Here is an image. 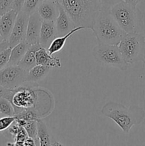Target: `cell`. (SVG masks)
<instances>
[{"mask_svg": "<svg viewBox=\"0 0 145 146\" xmlns=\"http://www.w3.org/2000/svg\"><path fill=\"white\" fill-rule=\"evenodd\" d=\"M110 11L115 21L126 34L140 32L142 16L136 7L122 1L111 7Z\"/></svg>", "mask_w": 145, "mask_h": 146, "instance_id": "cell-4", "label": "cell"}, {"mask_svg": "<svg viewBox=\"0 0 145 146\" xmlns=\"http://www.w3.org/2000/svg\"><path fill=\"white\" fill-rule=\"evenodd\" d=\"M41 1H44V0H41ZM49 1H61V0H49Z\"/></svg>", "mask_w": 145, "mask_h": 146, "instance_id": "cell-34", "label": "cell"}, {"mask_svg": "<svg viewBox=\"0 0 145 146\" xmlns=\"http://www.w3.org/2000/svg\"><path fill=\"white\" fill-rule=\"evenodd\" d=\"M118 46L128 65L145 62V38L140 32L127 34Z\"/></svg>", "mask_w": 145, "mask_h": 146, "instance_id": "cell-5", "label": "cell"}, {"mask_svg": "<svg viewBox=\"0 0 145 146\" xmlns=\"http://www.w3.org/2000/svg\"><path fill=\"white\" fill-rule=\"evenodd\" d=\"M3 41H4V39H3L2 37H1V34H0V43L2 42Z\"/></svg>", "mask_w": 145, "mask_h": 146, "instance_id": "cell-33", "label": "cell"}, {"mask_svg": "<svg viewBox=\"0 0 145 146\" xmlns=\"http://www.w3.org/2000/svg\"><path fill=\"white\" fill-rule=\"evenodd\" d=\"M92 31L98 43L114 45H118L127 34L112 17L110 8L102 7L95 19Z\"/></svg>", "mask_w": 145, "mask_h": 146, "instance_id": "cell-3", "label": "cell"}, {"mask_svg": "<svg viewBox=\"0 0 145 146\" xmlns=\"http://www.w3.org/2000/svg\"><path fill=\"white\" fill-rule=\"evenodd\" d=\"M123 1L128 3V4H131V5L133 6V7H136L137 4L141 1V0H123Z\"/></svg>", "mask_w": 145, "mask_h": 146, "instance_id": "cell-32", "label": "cell"}, {"mask_svg": "<svg viewBox=\"0 0 145 146\" xmlns=\"http://www.w3.org/2000/svg\"><path fill=\"white\" fill-rule=\"evenodd\" d=\"M0 115H1V113H0Z\"/></svg>", "mask_w": 145, "mask_h": 146, "instance_id": "cell-36", "label": "cell"}, {"mask_svg": "<svg viewBox=\"0 0 145 146\" xmlns=\"http://www.w3.org/2000/svg\"><path fill=\"white\" fill-rule=\"evenodd\" d=\"M122 1L123 0H100L102 7H106V8H111Z\"/></svg>", "mask_w": 145, "mask_h": 146, "instance_id": "cell-28", "label": "cell"}, {"mask_svg": "<svg viewBox=\"0 0 145 146\" xmlns=\"http://www.w3.org/2000/svg\"><path fill=\"white\" fill-rule=\"evenodd\" d=\"M0 17H1V16H0Z\"/></svg>", "mask_w": 145, "mask_h": 146, "instance_id": "cell-35", "label": "cell"}, {"mask_svg": "<svg viewBox=\"0 0 145 146\" xmlns=\"http://www.w3.org/2000/svg\"><path fill=\"white\" fill-rule=\"evenodd\" d=\"M30 46L31 45L25 40V41H23L21 42L18 43L15 46L11 48V54H10V58L8 65H18V64L21 61V60L22 59L24 56L25 55L26 52L28 48L30 47Z\"/></svg>", "mask_w": 145, "mask_h": 146, "instance_id": "cell-16", "label": "cell"}, {"mask_svg": "<svg viewBox=\"0 0 145 146\" xmlns=\"http://www.w3.org/2000/svg\"><path fill=\"white\" fill-rule=\"evenodd\" d=\"M36 60L37 65L49 66L51 68H60L61 67V59L58 57L53 56L48 53L46 48L41 47L36 52Z\"/></svg>", "mask_w": 145, "mask_h": 146, "instance_id": "cell-15", "label": "cell"}, {"mask_svg": "<svg viewBox=\"0 0 145 146\" xmlns=\"http://www.w3.org/2000/svg\"><path fill=\"white\" fill-rule=\"evenodd\" d=\"M24 1H25V0H14L12 9L15 10L17 12L21 11V9H22L23 5H24Z\"/></svg>", "mask_w": 145, "mask_h": 146, "instance_id": "cell-29", "label": "cell"}, {"mask_svg": "<svg viewBox=\"0 0 145 146\" xmlns=\"http://www.w3.org/2000/svg\"><path fill=\"white\" fill-rule=\"evenodd\" d=\"M60 2L75 27L92 30L102 8L100 0H61Z\"/></svg>", "mask_w": 145, "mask_h": 146, "instance_id": "cell-2", "label": "cell"}, {"mask_svg": "<svg viewBox=\"0 0 145 146\" xmlns=\"http://www.w3.org/2000/svg\"><path fill=\"white\" fill-rule=\"evenodd\" d=\"M41 45L39 44L31 45L26 52L25 55L21 60L18 64V66L24 69L29 71L31 68L35 66L36 64V52L41 48Z\"/></svg>", "mask_w": 145, "mask_h": 146, "instance_id": "cell-17", "label": "cell"}, {"mask_svg": "<svg viewBox=\"0 0 145 146\" xmlns=\"http://www.w3.org/2000/svg\"><path fill=\"white\" fill-rule=\"evenodd\" d=\"M58 15L55 19L57 36H62L75 28V25L60 1H57Z\"/></svg>", "mask_w": 145, "mask_h": 146, "instance_id": "cell-11", "label": "cell"}, {"mask_svg": "<svg viewBox=\"0 0 145 146\" xmlns=\"http://www.w3.org/2000/svg\"><path fill=\"white\" fill-rule=\"evenodd\" d=\"M40 2L41 0H25L21 11L28 14V16L31 15L33 13L37 11Z\"/></svg>", "mask_w": 145, "mask_h": 146, "instance_id": "cell-23", "label": "cell"}, {"mask_svg": "<svg viewBox=\"0 0 145 146\" xmlns=\"http://www.w3.org/2000/svg\"><path fill=\"white\" fill-rule=\"evenodd\" d=\"M0 113L3 116L15 115V110L13 104L4 97H0Z\"/></svg>", "mask_w": 145, "mask_h": 146, "instance_id": "cell-21", "label": "cell"}, {"mask_svg": "<svg viewBox=\"0 0 145 146\" xmlns=\"http://www.w3.org/2000/svg\"><path fill=\"white\" fill-rule=\"evenodd\" d=\"M94 58L100 64L126 71L128 64L124 60L118 45L98 44L92 49Z\"/></svg>", "mask_w": 145, "mask_h": 146, "instance_id": "cell-6", "label": "cell"}, {"mask_svg": "<svg viewBox=\"0 0 145 146\" xmlns=\"http://www.w3.org/2000/svg\"><path fill=\"white\" fill-rule=\"evenodd\" d=\"M57 37V30L54 21H42L40 32L39 44L48 49L52 41Z\"/></svg>", "mask_w": 145, "mask_h": 146, "instance_id": "cell-12", "label": "cell"}, {"mask_svg": "<svg viewBox=\"0 0 145 146\" xmlns=\"http://www.w3.org/2000/svg\"><path fill=\"white\" fill-rule=\"evenodd\" d=\"M24 145H36V142L33 138L28 137L24 141Z\"/></svg>", "mask_w": 145, "mask_h": 146, "instance_id": "cell-30", "label": "cell"}, {"mask_svg": "<svg viewBox=\"0 0 145 146\" xmlns=\"http://www.w3.org/2000/svg\"><path fill=\"white\" fill-rule=\"evenodd\" d=\"M85 29L83 27H77L75 28H74L73 29L71 30L70 32H68V34H66L65 35L62 36H57L53 41H52V43L51 44V45L49 46V47L48 48V51L51 55H53L55 53L58 52L61 50L63 49V48L64 47L65 44V41L66 40L71 36V35H72L73 34H75L77 31H79L80 30Z\"/></svg>", "mask_w": 145, "mask_h": 146, "instance_id": "cell-19", "label": "cell"}, {"mask_svg": "<svg viewBox=\"0 0 145 146\" xmlns=\"http://www.w3.org/2000/svg\"><path fill=\"white\" fill-rule=\"evenodd\" d=\"M27 70L19 66H7L0 70V85L9 89H15L26 83Z\"/></svg>", "mask_w": 145, "mask_h": 146, "instance_id": "cell-7", "label": "cell"}, {"mask_svg": "<svg viewBox=\"0 0 145 146\" xmlns=\"http://www.w3.org/2000/svg\"><path fill=\"white\" fill-rule=\"evenodd\" d=\"M9 41L4 40L2 42L0 43V52H1V51H4V49L9 48Z\"/></svg>", "mask_w": 145, "mask_h": 146, "instance_id": "cell-31", "label": "cell"}, {"mask_svg": "<svg viewBox=\"0 0 145 146\" xmlns=\"http://www.w3.org/2000/svg\"><path fill=\"white\" fill-rule=\"evenodd\" d=\"M28 18L29 16L24 11H20L18 12L15 24L8 39L10 48H13L18 43L26 40Z\"/></svg>", "mask_w": 145, "mask_h": 146, "instance_id": "cell-9", "label": "cell"}, {"mask_svg": "<svg viewBox=\"0 0 145 146\" xmlns=\"http://www.w3.org/2000/svg\"><path fill=\"white\" fill-rule=\"evenodd\" d=\"M101 113L112 120L125 133H128L134 125L140 124L145 118V111L142 107L135 105L126 107L113 101L106 103Z\"/></svg>", "mask_w": 145, "mask_h": 146, "instance_id": "cell-1", "label": "cell"}, {"mask_svg": "<svg viewBox=\"0 0 145 146\" xmlns=\"http://www.w3.org/2000/svg\"><path fill=\"white\" fill-rule=\"evenodd\" d=\"M16 118L22 119L26 121H32V120H37L39 118V115L36 112L31 109H24L21 112L18 113L15 115Z\"/></svg>", "mask_w": 145, "mask_h": 146, "instance_id": "cell-24", "label": "cell"}, {"mask_svg": "<svg viewBox=\"0 0 145 146\" xmlns=\"http://www.w3.org/2000/svg\"><path fill=\"white\" fill-rule=\"evenodd\" d=\"M37 123V138H38L39 145L47 146L51 145V136L48 127L45 122L38 118L36 120Z\"/></svg>", "mask_w": 145, "mask_h": 146, "instance_id": "cell-20", "label": "cell"}, {"mask_svg": "<svg viewBox=\"0 0 145 146\" xmlns=\"http://www.w3.org/2000/svg\"><path fill=\"white\" fill-rule=\"evenodd\" d=\"M38 14L44 21H55L58 15L57 1H41L37 9Z\"/></svg>", "mask_w": 145, "mask_h": 146, "instance_id": "cell-14", "label": "cell"}, {"mask_svg": "<svg viewBox=\"0 0 145 146\" xmlns=\"http://www.w3.org/2000/svg\"><path fill=\"white\" fill-rule=\"evenodd\" d=\"M18 12L14 9H11L6 12L0 17V34L5 41H8L13 27L15 24Z\"/></svg>", "mask_w": 145, "mask_h": 146, "instance_id": "cell-13", "label": "cell"}, {"mask_svg": "<svg viewBox=\"0 0 145 146\" xmlns=\"http://www.w3.org/2000/svg\"><path fill=\"white\" fill-rule=\"evenodd\" d=\"M36 94L34 89L21 86L14 89L11 104L15 110V115L24 109H31L36 101Z\"/></svg>", "mask_w": 145, "mask_h": 146, "instance_id": "cell-8", "label": "cell"}, {"mask_svg": "<svg viewBox=\"0 0 145 146\" xmlns=\"http://www.w3.org/2000/svg\"><path fill=\"white\" fill-rule=\"evenodd\" d=\"M16 117L14 116H3L0 117V131H4L8 129L10 125L15 122Z\"/></svg>", "mask_w": 145, "mask_h": 146, "instance_id": "cell-25", "label": "cell"}, {"mask_svg": "<svg viewBox=\"0 0 145 146\" xmlns=\"http://www.w3.org/2000/svg\"><path fill=\"white\" fill-rule=\"evenodd\" d=\"M14 0H0V16L12 9Z\"/></svg>", "mask_w": 145, "mask_h": 146, "instance_id": "cell-27", "label": "cell"}, {"mask_svg": "<svg viewBox=\"0 0 145 146\" xmlns=\"http://www.w3.org/2000/svg\"><path fill=\"white\" fill-rule=\"evenodd\" d=\"M24 129L26 131L28 137L33 138L35 141L36 145H38V138H37V123L36 120H32V121H26L25 125H24Z\"/></svg>", "mask_w": 145, "mask_h": 146, "instance_id": "cell-22", "label": "cell"}, {"mask_svg": "<svg viewBox=\"0 0 145 146\" xmlns=\"http://www.w3.org/2000/svg\"><path fill=\"white\" fill-rule=\"evenodd\" d=\"M42 21L38 11H35L29 16L27 25L26 41L30 45L39 44L40 32H41Z\"/></svg>", "mask_w": 145, "mask_h": 146, "instance_id": "cell-10", "label": "cell"}, {"mask_svg": "<svg viewBox=\"0 0 145 146\" xmlns=\"http://www.w3.org/2000/svg\"><path fill=\"white\" fill-rule=\"evenodd\" d=\"M51 67L36 65L28 71L26 83H36L47 76L51 71Z\"/></svg>", "mask_w": 145, "mask_h": 146, "instance_id": "cell-18", "label": "cell"}, {"mask_svg": "<svg viewBox=\"0 0 145 146\" xmlns=\"http://www.w3.org/2000/svg\"><path fill=\"white\" fill-rule=\"evenodd\" d=\"M11 48L9 47V48H6L4 51L0 52V70L8 65L10 54H11Z\"/></svg>", "mask_w": 145, "mask_h": 146, "instance_id": "cell-26", "label": "cell"}]
</instances>
